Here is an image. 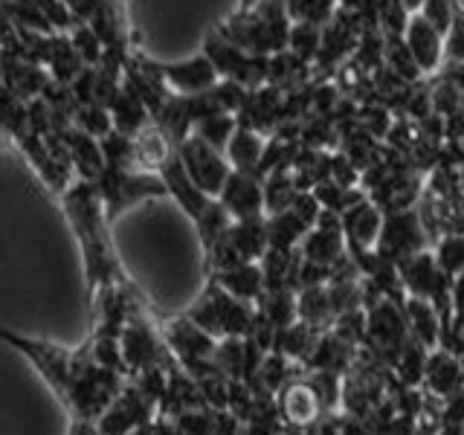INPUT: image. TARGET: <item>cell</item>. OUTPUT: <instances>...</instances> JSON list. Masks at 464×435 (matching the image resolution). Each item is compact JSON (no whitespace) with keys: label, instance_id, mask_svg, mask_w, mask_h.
Wrapping results in <instances>:
<instances>
[{"label":"cell","instance_id":"1","mask_svg":"<svg viewBox=\"0 0 464 435\" xmlns=\"http://www.w3.org/2000/svg\"><path fill=\"white\" fill-rule=\"evenodd\" d=\"M0 343H9L12 348H18L24 357L33 360V366L41 372L44 381L50 383L58 401L67 406L72 420H93L96 424L102 412H105L116 401V395L125 389L128 377L99 366L87 343L76 348V352H67L62 345L24 337V334L9 331L4 325H0Z\"/></svg>","mask_w":464,"mask_h":435},{"label":"cell","instance_id":"2","mask_svg":"<svg viewBox=\"0 0 464 435\" xmlns=\"http://www.w3.org/2000/svg\"><path fill=\"white\" fill-rule=\"evenodd\" d=\"M93 186L102 200V209H105L108 224L142 200L169 195V188L157 171H142V169H128V166H105L99 178L93 180Z\"/></svg>","mask_w":464,"mask_h":435},{"label":"cell","instance_id":"3","mask_svg":"<svg viewBox=\"0 0 464 435\" xmlns=\"http://www.w3.org/2000/svg\"><path fill=\"white\" fill-rule=\"evenodd\" d=\"M195 325H200L207 334H212L215 340L224 337H246L253 331L256 311L253 302L236 299L221 285L209 282L207 294H203L186 314Z\"/></svg>","mask_w":464,"mask_h":435},{"label":"cell","instance_id":"4","mask_svg":"<svg viewBox=\"0 0 464 435\" xmlns=\"http://www.w3.org/2000/svg\"><path fill=\"white\" fill-rule=\"evenodd\" d=\"M178 154L183 160L188 178H192V183L200 188V192H207L209 198H218V192L224 188L229 171H232L227 154L218 151L207 140H200L198 134H188L178 145Z\"/></svg>","mask_w":464,"mask_h":435},{"label":"cell","instance_id":"5","mask_svg":"<svg viewBox=\"0 0 464 435\" xmlns=\"http://www.w3.org/2000/svg\"><path fill=\"white\" fill-rule=\"evenodd\" d=\"M427 232L420 227V218L415 209H403V212H389L383 215V229H381V238H377L374 253L383 256L389 261H398L427 250Z\"/></svg>","mask_w":464,"mask_h":435},{"label":"cell","instance_id":"6","mask_svg":"<svg viewBox=\"0 0 464 435\" xmlns=\"http://www.w3.org/2000/svg\"><path fill=\"white\" fill-rule=\"evenodd\" d=\"M160 64V72H163V82L169 84L171 93H180V96H192V93H203L209 87L218 84V70L209 62L207 55H192V58H183V62H171V64Z\"/></svg>","mask_w":464,"mask_h":435},{"label":"cell","instance_id":"7","mask_svg":"<svg viewBox=\"0 0 464 435\" xmlns=\"http://www.w3.org/2000/svg\"><path fill=\"white\" fill-rule=\"evenodd\" d=\"M218 200H221V207L232 215V221L265 215V188H261V180L256 174L232 169L224 188L218 192Z\"/></svg>","mask_w":464,"mask_h":435},{"label":"cell","instance_id":"8","mask_svg":"<svg viewBox=\"0 0 464 435\" xmlns=\"http://www.w3.org/2000/svg\"><path fill=\"white\" fill-rule=\"evenodd\" d=\"M403 41H406V47H410L415 64L420 67L424 76L427 72L441 70V64H444V35L420 12L410 14V21H406V29H403Z\"/></svg>","mask_w":464,"mask_h":435},{"label":"cell","instance_id":"9","mask_svg":"<svg viewBox=\"0 0 464 435\" xmlns=\"http://www.w3.org/2000/svg\"><path fill=\"white\" fill-rule=\"evenodd\" d=\"M160 178H163L166 188H169V198H174L180 203V209L192 218V221H198V218L203 215V209L209 207L212 198L207 192H200V188L192 183V178H188V171L183 166V160L178 151H171L169 160L163 166H160Z\"/></svg>","mask_w":464,"mask_h":435},{"label":"cell","instance_id":"10","mask_svg":"<svg viewBox=\"0 0 464 435\" xmlns=\"http://www.w3.org/2000/svg\"><path fill=\"white\" fill-rule=\"evenodd\" d=\"M340 221H343V232L352 246L357 250H374L377 238H381V229H383V212L374 207L372 200L360 198L354 200L352 207H345L340 212Z\"/></svg>","mask_w":464,"mask_h":435},{"label":"cell","instance_id":"11","mask_svg":"<svg viewBox=\"0 0 464 435\" xmlns=\"http://www.w3.org/2000/svg\"><path fill=\"white\" fill-rule=\"evenodd\" d=\"M62 142L70 154V163H72V171H76L79 180H87L93 183L102 169H105V157H102V149H99V140L84 134L82 128L70 125L62 130Z\"/></svg>","mask_w":464,"mask_h":435},{"label":"cell","instance_id":"12","mask_svg":"<svg viewBox=\"0 0 464 435\" xmlns=\"http://www.w3.org/2000/svg\"><path fill=\"white\" fill-rule=\"evenodd\" d=\"M227 238L229 244L236 246V253L244 261H261V256L267 253V218L265 215H256V218H238L232 221L227 229Z\"/></svg>","mask_w":464,"mask_h":435},{"label":"cell","instance_id":"13","mask_svg":"<svg viewBox=\"0 0 464 435\" xmlns=\"http://www.w3.org/2000/svg\"><path fill=\"white\" fill-rule=\"evenodd\" d=\"M212 282L221 285L227 294H232L236 299L244 302H256L261 294H265V273H261L258 261H241V265L212 273Z\"/></svg>","mask_w":464,"mask_h":435},{"label":"cell","instance_id":"14","mask_svg":"<svg viewBox=\"0 0 464 435\" xmlns=\"http://www.w3.org/2000/svg\"><path fill=\"white\" fill-rule=\"evenodd\" d=\"M265 145H267L265 134H258V130L246 128V125H238L236 134L229 137L224 154L236 171L258 174V163H261V154H265Z\"/></svg>","mask_w":464,"mask_h":435},{"label":"cell","instance_id":"15","mask_svg":"<svg viewBox=\"0 0 464 435\" xmlns=\"http://www.w3.org/2000/svg\"><path fill=\"white\" fill-rule=\"evenodd\" d=\"M108 111H111L113 128H116V130H122V134H128V137H134L140 128H145V125L151 122L149 108L142 105L140 96H137L134 91H130V87H128L125 82L120 84V91H116V96L111 99Z\"/></svg>","mask_w":464,"mask_h":435},{"label":"cell","instance_id":"16","mask_svg":"<svg viewBox=\"0 0 464 435\" xmlns=\"http://www.w3.org/2000/svg\"><path fill=\"white\" fill-rule=\"evenodd\" d=\"M308 229L311 224L304 221L294 207L267 215V241L270 246H279V250H294V246L308 236Z\"/></svg>","mask_w":464,"mask_h":435},{"label":"cell","instance_id":"17","mask_svg":"<svg viewBox=\"0 0 464 435\" xmlns=\"http://www.w3.org/2000/svg\"><path fill=\"white\" fill-rule=\"evenodd\" d=\"M403 314H406V325H410V334L420 343L432 348L435 343H439V311H435V304L420 299V296H412L406 299L403 304Z\"/></svg>","mask_w":464,"mask_h":435},{"label":"cell","instance_id":"18","mask_svg":"<svg viewBox=\"0 0 464 435\" xmlns=\"http://www.w3.org/2000/svg\"><path fill=\"white\" fill-rule=\"evenodd\" d=\"M319 412V398L311 389V383H287L282 392V415L290 424H311Z\"/></svg>","mask_w":464,"mask_h":435},{"label":"cell","instance_id":"19","mask_svg":"<svg viewBox=\"0 0 464 435\" xmlns=\"http://www.w3.org/2000/svg\"><path fill=\"white\" fill-rule=\"evenodd\" d=\"M459 372L461 366L450 357L447 352H435L432 357H427V383L439 392L441 398H447L450 392H459Z\"/></svg>","mask_w":464,"mask_h":435},{"label":"cell","instance_id":"20","mask_svg":"<svg viewBox=\"0 0 464 435\" xmlns=\"http://www.w3.org/2000/svg\"><path fill=\"white\" fill-rule=\"evenodd\" d=\"M319 44H323V26L319 24H290L287 33V50L299 55L302 62H316Z\"/></svg>","mask_w":464,"mask_h":435},{"label":"cell","instance_id":"21","mask_svg":"<svg viewBox=\"0 0 464 435\" xmlns=\"http://www.w3.org/2000/svg\"><path fill=\"white\" fill-rule=\"evenodd\" d=\"M236 128H238V120L232 113H212V116H203L200 122H195L192 134H198L200 140H207L209 145H215L218 151H224L229 137L236 134Z\"/></svg>","mask_w":464,"mask_h":435},{"label":"cell","instance_id":"22","mask_svg":"<svg viewBox=\"0 0 464 435\" xmlns=\"http://www.w3.org/2000/svg\"><path fill=\"white\" fill-rule=\"evenodd\" d=\"M285 9L294 24H328L337 12V0H285Z\"/></svg>","mask_w":464,"mask_h":435},{"label":"cell","instance_id":"23","mask_svg":"<svg viewBox=\"0 0 464 435\" xmlns=\"http://www.w3.org/2000/svg\"><path fill=\"white\" fill-rule=\"evenodd\" d=\"M72 125L82 128L84 134H91L96 140H102V137L113 130L111 111L105 105H99V102H87V105H79L76 116H72Z\"/></svg>","mask_w":464,"mask_h":435},{"label":"cell","instance_id":"24","mask_svg":"<svg viewBox=\"0 0 464 435\" xmlns=\"http://www.w3.org/2000/svg\"><path fill=\"white\" fill-rule=\"evenodd\" d=\"M435 261H439V267L450 279H456L459 273H464V236H459V232L444 236L439 246H435Z\"/></svg>","mask_w":464,"mask_h":435},{"label":"cell","instance_id":"25","mask_svg":"<svg viewBox=\"0 0 464 435\" xmlns=\"http://www.w3.org/2000/svg\"><path fill=\"white\" fill-rule=\"evenodd\" d=\"M420 14H424V18L444 35L450 29V24H453V18H456V6H453V0H424Z\"/></svg>","mask_w":464,"mask_h":435},{"label":"cell","instance_id":"26","mask_svg":"<svg viewBox=\"0 0 464 435\" xmlns=\"http://www.w3.org/2000/svg\"><path fill=\"white\" fill-rule=\"evenodd\" d=\"M444 62H464V14H456L444 33Z\"/></svg>","mask_w":464,"mask_h":435},{"label":"cell","instance_id":"27","mask_svg":"<svg viewBox=\"0 0 464 435\" xmlns=\"http://www.w3.org/2000/svg\"><path fill=\"white\" fill-rule=\"evenodd\" d=\"M450 296H453L456 314H464V273H459L453 279V290H450Z\"/></svg>","mask_w":464,"mask_h":435},{"label":"cell","instance_id":"28","mask_svg":"<svg viewBox=\"0 0 464 435\" xmlns=\"http://www.w3.org/2000/svg\"><path fill=\"white\" fill-rule=\"evenodd\" d=\"M401 6L410 14H415V12H420V6H424V0H401Z\"/></svg>","mask_w":464,"mask_h":435},{"label":"cell","instance_id":"29","mask_svg":"<svg viewBox=\"0 0 464 435\" xmlns=\"http://www.w3.org/2000/svg\"><path fill=\"white\" fill-rule=\"evenodd\" d=\"M258 4V0H241V6L238 9H250V6H256Z\"/></svg>","mask_w":464,"mask_h":435}]
</instances>
